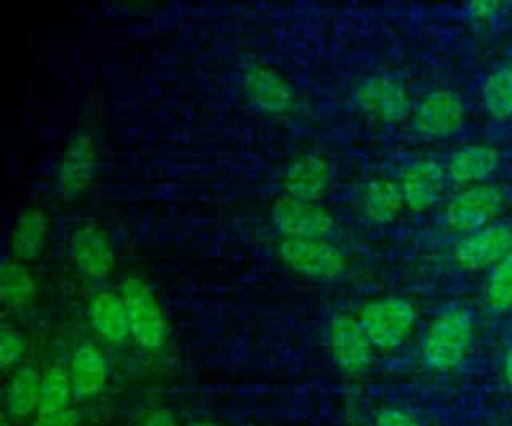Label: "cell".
Listing matches in <instances>:
<instances>
[{
	"instance_id": "cell-1",
	"label": "cell",
	"mask_w": 512,
	"mask_h": 426,
	"mask_svg": "<svg viewBox=\"0 0 512 426\" xmlns=\"http://www.w3.org/2000/svg\"><path fill=\"white\" fill-rule=\"evenodd\" d=\"M474 322L466 308L450 306L434 316L422 338V360L436 372L458 368L472 346Z\"/></svg>"
},
{
	"instance_id": "cell-2",
	"label": "cell",
	"mask_w": 512,
	"mask_h": 426,
	"mask_svg": "<svg viewBox=\"0 0 512 426\" xmlns=\"http://www.w3.org/2000/svg\"><path fill=\"white\" fill-rule=\"evenodd\" d=\"M120 294L128 312L130 338L148 352L162 350L168 340V322L154 290L140 276H128Z\"/></svg>"
},
{
	"instance_id": "cell-3",
	"label": "cell",
	"mask_w": 512,
	"mask_h": 426,
	"mask_svg": "<svg viewBox=\"0 0 512 426\" xmlns=\"http://www.w3.org/2000/svg\"><path fill=\"white\" fill-rule=\"evenodd\" d=\"M416 308L400 296H380L362 304L358 320L378 350H394L412 334Z\"/></svg>"
},
{
	"instance_id": "cell-4",
	"label": "cell",
	"mask_w": 512,
	"mask_h": 426,
	"mask_svg": "<svg viewBox=\"0 0 512 426\" xmlns=\"http://www.w3.org/2000/svg\"><path fill=\"white\" fill-rule=\"evenodd\" d=\"M278 256L290 270L310 280H334L346 270L344 252L326 238H284Z\"/></svg>"
},
{
	"instance_id": "cell-5",
	"label": "cell",
	"mask_w": 512,
	"mask_h": 426,
	"mask_svg": "<svg viewBox=\"0 0 512 426\" xmlns=\"http://www.w3.org/2000/svg\"><path fill=\"white\" fill-rule=\"evenodd\" d=\"M502 200L504 196L500 188L486 182L462 188L446 204V224L464 236L472 234L494 222L498 210L502 208Z\"/></svg>"
},
{
	"instance_id": "cell-6",
	"label": "cell",
	"mask_w": 512,
	"mask_h": 426,
	"mask_svg": "<svg viewBox=\"0 0 512 426\" xmlns=\"http://www.w3.org/2000/svg\"><path fill=\"white\" fill-rule=\"evenodd\" d=\"M98 150L90 134H76L64 148L54 170V192L62 200L80 196L94 178Z\"/></svg>"
},
{
	"instance_id": "cell-7",
	"label": "cell",
	"mask_w": 512,
	"mask_h": 426,
	"mask_svg": "<svg viewBox=\"0 0 512 426\" xmlns=\"http://www.w3.org/2000/svg\"><path fill=\"white\" fill-rule=\"evenodd\" d=\"M464 104L448 88H438L420 98L414 110V130L428 140H440L456 134L464 124Z\"/></svg>"
},
{
	"instance_id": "cell-8",
	"label": "cell",
	"mask_w": 512,
	"mask_h": 426,
	"mask_svg": "<svg viewBox=\"0 0 512 426\" xmlns=\"http://www.w3.org/2000/svg\"><path fill=\"white\" fill-rule=\"evenodd\" d=\"M272 222L284 238H326L334 226L332 214L320 202L280 196L272 208Z\"/></svg>"
},
{
	"instance_id": "cell-9",
	"label": "cell",
	"mask_w": 512,
	"mask_h": 426,
	"mask_svg": "<svg viewBox=\"0 0 512 426\" xmlns=\"http://www.w3.org/2000/svg\"><path fill=\"white\" fill-rule=\"evenodd\" d=\"M512 250V228L506 224H488L462 236L454 246V262L464 270H484L496 266Z\"/></svg>"
},
{
	"instance_id": "cell-10",
	"label": "cell",
	"mask_w": 512,
	"mask_h": 426,
	"mask_svg": "<svg viewBox=\"0 0 512 426\" xmlns=\"http://www.w3.org/2000/svg\"><path fill=\"white\" fill-rule=\"evenodd\" d=\"M328 348L334 362L350 374L366 370L374 356V346L360 320L350 314H338L330 320Z\"/></svg>"
},
{
	"instance_id": "cell-11",
	"label": "cell",
	"mask_w": 512,
	"mask_h": 426,
	"mask_svg": "<svg viewBox=\"0 0 512 426\" xmlns=\"http://www.w3.org/2000/svg\"><path fill=\"white\" fill-rule=\"evenodd\" d=\"M70 260L90 280H104L116 264L114 248L104 230L92 222L74 228L68 240Z\"/></svg>"
},
{
	"instance_id": "cell-12",
	"label": "cell",
	"mask_w": 512,
	"mask_h": 426,
	"mask_svg": "<svg viewBox=\"0 0 512 426\" xmlns=\"http://www.w3.org/2000/svg\"><path fill=\"white\" fill-rule=\"evenodd\" d=\"M358 106L382 122H400L410 112V98L404 84L390 74L370 76L356 90Z\"/></svg>"
},
{
	"instance_id": "cell-13",
	"label": "cell",
	"mask_w": 512,
	"mask_h": 426,
	"mask_svg": "<svg viewBox=\"0 0 512 426\" xmlns=\"http://www.w3.org/2000/svg\"><path fill=\"white\" fill-rule=\"evenodd\" d=\"M242 84L252 106L266 114H284L294 104V90L290 82L266 64L248 66Z\"/></svg>"
},
{
	"instance_id": "cell-14",
	"label": "cell",
	"mask_w": 512,
	"mask_h": 426,
	"mask_svg": "<svg viewBox=\"0 0 512 426\" xmlns=\"http://www.w3.org/2000/svg\"><path fill=\"white\" fill-rule=\"evenodd\" d=\"M446 170L434 160H414L410 162L398 178L404 204L412 212H424L432 208L444 190Z\"/></svg>"
},
{
	"instance_id": "cell-15",
	"label": "cell",
	"mask_w": 512,
	"mask_h": 426,
	"mask_svg": "<svg viewBox=\"0 0 512 426\" xmlns=\"http://www.w3.org/2000/svg\"><path fill=\"white\" fill-rule=\"evenodd\" d=\"M330 182L328 162L318 154L294 158L282 178L284 196L304 202H320Z\"/></svg>"
},
{
	"instance_id": "cell-16",
	"label": "cell",
	"mask_w": 512,
	"mask_h": 426,
	"mask_svg": "<svg viewBox=\"0 0 512 426\" xmlns=\"http://www.w3.org/2000/svg\"><path fill=\"white\" fill-rule=\"evenodd\" d=\"M500 154L488 144H468L454 150L446 162V176L464 188L484 184L496 172Z\"/></svg>"
},
{
	"instance_id": "cell-17",
	"label": "cell",
	"mask_w": 512,
	"mask_h": 426,
	"mask_svg": "<svg viewBox=\"0 0 512 426\" xmlns=\"http://www.w3.org/2000/svg\"><path fill=\"white\" fill-rule=\"evenodd\" d=\"M88 322L106 342H122L130 336L128 312L120 290H98L88 302Z\"/></svg>"
},
{
	"instance_id": "cell-18",
	"label": "cell",
	"mask_w": 512,
	"mask_h": 426,
	"mask_svg": "<svg viewBox=\"0 0 512 426\" xmlns=\"http://www.w3.org/2000/svg\"><path fill=\"white\" fill-rule=\"evenodd\" d=\"M68 372L74 386V394L82 398H92L106 386L108 360L96 344L82 342L72 350Z\"/></svg>"
},
{
	"instance_id": "cell-19",
	"label": "cell",
	"mask_w": 512,
	"mask_h": 426,
	"mask_svg": "<svg viewBox=\"0 0 512 426\" xmlns=\"http://www.w3.org/2000/svg\"><path fill=\"white\" fill-rule=\"evenodd\" d=\"M48 228L50 220L42 208L30 206L24 212H20L8 238L10 256L22 262L36 258L46 242Z\"/></svg>"
},
{
	"instance_id": "cell-20",
	"label": "cell",
	"mask_w": 512,
	"mask_h": 426,
	"mask_svg": "<svg viewBox=\"0 0 512 426\" xmlns=\"http://www.w3.org/2000/svg\"><path fill=\"white\" fill-rule=\"evenodd\" d=\"M360 206L366 220L372 224H390L400 216L406 204L396 180L372 178L362 190Z\"/></svg>"
},
{
	"instance_id": "cell-21",
	"label": "cell",
	"mask_w": 512,
	"mask_h": 426,
	"mask_svg": "<svg viewBox=\"0 0 512 426\" xmlns=\"http://www.w3.org/2000/svg\"><path fill=\"white\" fill-rule=\"evenodd\" d=\"M40 382L42 372L34 366H18L6 386V414L14 420L36 416L40 404Z\"/></svg>"
},
{
	"instance_id": "cell-22",
	"label": "cell",
	"mask_w": 512,
	"mask_h": 426,
	"mask_svg": "<svg viewBox=\"0 0 512 426\" xmlns=\"http://www.w3.org/2000/svg\"><path fill=\"white\" fill-rule=\"evenodd\" d=\"M34 278L22 260L6 256L0 270V298L10 310L24 308L34 296Z\"/></svg>"
},
{
	"instance_id": "cell-23",
	"label": "cell",
	"mask_w": 512,
	"mask_h": 426,
	"mask_svg": "<svg viewBox=\"0 0 512 426\" xmlns=\"http://www.w3.org/2000/svg\"><path fill=\"white\" fill-rule=\"evenodd\" d=\"M74 386L70 372L62 364H50L42 370L40 382V404L36 414H54L72 408Z\"/></svg>"
},
{
	"instance_id": "cell-24",
	"label": "cell",
	"mask_w": 512,
	"mask_h": 426,
	"mask_svg": "<svg viewBox=\"0 0 512 426\" xmlns=\"http://www.w3.org/2000/svg\"><path fill=\"white\" fill-rule=\"evenodd\" d=\"M482 104L494 118H512V66H504L486 76L482 84Z\"/></svg>"
},
{
	"instance_id": "cell-25",
	"label": "cell",
	"mask_w": 512,
	"mask_h": 426,
	"mask_svg": "<svg viewBox=\"0 0 512 426\" xmlns=\"http://www.w3.org/2000/svg\"><path fill=\"white\" fill-rule=\"evenodd\" d=\"M484 300L494 312L502 314L512 310V250L490 268L484 286Z\"/></svg>"
},
{
	"instance_id": "cell-26",
	"label": "cell",
	"mask_w": 512,
	"mask_h": 426,
	"mask_svg": "<svg viewBox=\"0 0 512 426\" xmlns=\"http://www.w3.org/2000/svg\"><path fill=\"white\" fill-rule=\"evenodd\" d=\"M26 352V342L20 330L10 324H4L0 330V364L4 370L16 366Z\"/></svg>"
},
{
	"instance_id": "cell-27",
	"label": "cell",
	"mask_w": 512,
	"mask_h": 426,
	"mask_svg": "<svg viewBox=\"0 0 512 426\" xmlns=\"http://www.w3.org/2000/svg\"><path fill=\"white\" fill-rule=\"evenodd\" d=\"M374 426H420L418 418L402 408H384L376 414Z\"/></svg>"
},
{
	"instance_id": "cell-28",
	"label": "cell",
	"mask_w": 512,
	"mask_h": 426,
	"mask_svg": "<svg viewBox=\"0 0 512 426\" xmlns=\"http://www.w3.org/2000/svg\"><path fill=\"white\" fill-rule=\"evenodd\" d=\"M80 412L76 408H68L54 414H36L30 426H78Z\"/></svg>"
},
{
	"instance_id": "cell-29",
	"label": "cell",
	"mask_w": 512,
	"mask_h": 426,
	"mask_svg": "<svg viewBox=\"0 0 512 426\" xmlns=\"http://www.w3.org/2000/svg\"><path fill=\"white\" fill-rule=\"evenodd\" d=\"M500 8H502V4L494 2V0H488V2L486 0H476V2L468 4V12L472 14V18H480V20L490 18Z\"/></svg>"
},
{
	"instance_id": "cell-30",
	"label": "cell",
	"mask_w": 512,
	"mask_h": 426,
	"mask_svg": "<svg viewBox=\"0 0 512 426\" xmlns=\"http://www.w3.org/2000/svg\"><path fill=\"white\" fill-rule=\"evenodd\" d=\"M142 426H178V422L168 410H154L146 416Z\"/></svg>"
},
{
	"instance_id": "cell-31",
	"label": "cell",
	"mask_w": 512,
	"mask_h": 426,
	"mask_svg": "<svg viewBox=\"0 0 512 426\" xmlns=\"http://www.w3.org/2000/svg\"><path fill=\"white\" fill-rule=\"evenodd\" d=\"M502 374H504L506 384H508L510 390H512V348H508L506 354H504V360H502Z\"/></svg>"
},
{
	"instance_id": "cell-32",
	"label": "cell",
	"mask_w": 512,
	"mask_h": 426,
	"mask_svg": "<svg viewBox=\"0 0 512 426\" xmlns=\"http://www.w3.org/2000/svg\"><path fill=\"white\" fill-rule=\"evenodd\" d=\"M188 426H218V424L212 422V420H202V418H200V420H192Z\"/></svg>"
}]
</instances>
